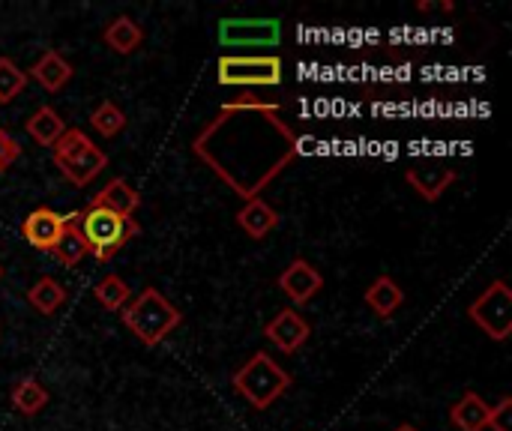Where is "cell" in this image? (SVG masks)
Instances as JSON below:
<instances>
[{
	"mask_svg": "<svg viewBox=\"0 0 512 431\" xmlns=\"http://www.w3.org/2000/svg\"><path fill=\"white\" fill-rule=\"evenodd\" d=\"M120 321L141 345L156 348L183 324V312L159 288H144L120 309Z\"/></svg>",
	"mask_w": 512,
	"mask_h": 431,
	"instance_id": "6da1fadb",
	"label": "cell"
},
{
	"mask_svg": "<svg viewBox=\"0 0 512 431\" xmlns=\"http://www.w3.org/2000/svg\"><path fill=\"white\" fill-rule=\"evenodd\" d=\"M291 375L267 354V351H255L231 378L234 393L249 402V408L255 411H267L273 408L288 390H291Z\"/></svg>",
	"mask_w": 512,
	"mask_h": 431,
	"instance_id": "7a4b0ae2",
	"label": "cell"
},
{
	"mask_svg": "<svg viewBox=\"0 0 512 431\" xmlns=\"http://www.w3.org/2000/svg\"><path fill=\"white\" fill-rule=\"evenodd\" d=\"M78 228H81V237H84V243L96 261H111L132 237L141 234L135 219H120L117 213L102 210V207L81 210Z\"/></svg>",
	"mask_w": 512,
	"mask_h": 431,
	"instance_id": "3957f363",
	"label": "cell"
},
{
	"mask_svg": "<svg viewBox=\"0 0 512 431\" xmlns=\"http://www.w3.org/2000/svg\"><path fill=\"white\" fill-rule=\"evenodd\" d=\"M282 75V57L276 54H222L216 60V78L225 87H276Z\"/></svg>",
	"mask_w": 512,
	"mask_h": 431,
	"instance_id": "277c9868",
	"label": "cell"
},
{
	"mask_svg": "<svg viewBox=\"0 0 512 431\" xmlns=\"http://www.w3.org/2000/svg\"><path fill=\"white\" fill-rule=\"evenodd\" d=\"M468 318L492 339V342H507L512 333V291L504 279H495L471 306Z\"/></svg>",
	"mask_w": 512,
	"mask_h": 431,
	"instance_id": "5b68a950",
	"label": "cell"
},
{
	"mask_svg": "<svg viewBox=\"0 0 512 431\" xmlns=\"http://www.w3.org/2000/svg\"><path fill=\"white\" fill-rule=\"evenodd\" d=\"M282 39V24L276 18H225L219 24V42L222 45H279Z\"/></svg>",
	"mask_w": 512,
	"mask_h": 431,
	"instance_id": "8992f818",
	"label": "cell"
},
{
	"mask_svg": "<svg viewBox=\"0 0 512 431\" xmlns=\"http://www.w3.org/2000/svg\"><path fill=\"white\" fill-rule=\"evenodd\" d=\"M456 168L441 162V159H423V162H414L405 168V180L408 186L429 204H435L453 183H456Z\"/></svg>",
	"mask_w": 512,
	"mask_h": 431,
	"instance_id": "52a82bcc",
	"label": "cell"
},
{
	"mask_svg": "<svg viewBox=\"0 0 512 431\" xmlns=\"http://www.w3.org/2000/svg\"><path fill=\"white\" fill-rule=\"evenodd\" d=\"M72 213H57L51 207H36L24 216L21 222V237L27 240V246H33L36 252H51L60 240V234L66 231Z\"/></svg>",
	"mask_w": 512,
	"mask_h": 431,
	"instance_id": "ba28073f",
	"label": "cell"
},
{
	"mask_svg": "<svg viewBox=\"0 0 512 431\" xmlns=\"http://www.w3.org/2000/svg\"><path fill=\"white\" fill-rule=\"evenodd\" d=\"M276 285H279V291H282L294 306H306V303H312V300L321 294L324 276H321V270H315L306 258H294V261L279 273Z\"/></svg>",
	"mask_w": 512,
	"mask_h": 431,
	"instance_id": "9c48e42d",
	"label": "cell"
},
{
	"mask_svg": "<svg viewBox=\"0 0 512 431\" xmlns=\"http://www.w3.org/2000/svg\"><path fill=\"white\" fill-rule=\"evenodd\" d=\"M264 336H267L282 354H297V351L306 348V342L312 339V327H309V321H306L297 309H282V312H276V315L264 324Z\"/></svg>",
	"mask_w": 512,
	"mask_h": 431,
	"instance_id": "30bf717a",
	"label": "cell"
},
{
	"mask_svg": "<svg viewBox=\"0 0 512 431\" xmlns=\"http://www.w3.org/2000/svg\"><path fill=\"white\" fill-rule=\"evenodd\" d=\"M54 165L60 168V174H63L72 186L84 189V186H90V183L108 168V156L90 141V144L81 147L78 153L63 156V159H54Z\"/></svg>",
	"mask_w": 512,
	"mask_h": 431,
	"instance_id": "8fae6325",
	"label": "cell"
},
{
	"mask_svg": "<svg viewBox=\"0 0 512 431\" xmlns=\"http://www.w3.org/2000/svg\"><path fill=\"white\" fill-rule=\"evenodd\" d=\"M90 207H102V210L117 213L120 219H132L135 210L141 207V195H138V189L129 180L114 177V180L105 183L102 192H96V198L90 201Z\"/></svg>",
	"mask_w": 512,
	"mask_h": 431,
	"instance_id": "7c38bea8",
	"label": "cell"
},
{
	"mask_svg": "<svg viewBox=\"0 0 512 431\" xmlns=\"http://www.w3.org/2000/svg\"><path fill=\"white\" fill-rule=\"evenodd\" d=\"M363 303L375 312V318L390 321V318L405 306V288H402L393 276H378V279L366 288Z\"/></svg>",
	"mask_w": 512,
	"mask_h": 431,
	"instance_id": "4fadbf2b",
	"label": "cell"
},
{
	"mask_svg": "<svg viewBox=\"0 0 512 431\" xmlns=\"http://www.w3.org/2000/svg\"><path fill=\"white\" fill-rule=\"evenodd\" d=\"M72 75H75L72 63H69L63 54H57V51H45V54L33 63V69L27 72V78H33V81H36L42 90H48V93L63 90V87L72 81Z\"/></svg>",
	"mask_w": 512,
	"mask_h": 431,
	"instance_id": "5bb4252c",
	"label": "cell"
},
{
	"mask_svg": "<svg viewBox=\"0 0 512 431\" xmlns=\"http://www.w3.org/2000/svg\"><path fill=\"white\" fill-rule=\"evenodd\" d=\"M237 225L243 234H249V240H264L279 228V213L264 198H249L237 213Z\"/></svg>",
	"mask_w": 512,
	"mask_h": 431,
	"instance_id": "9a60e30c",
	"label": "cell"
},
{
	"mask_svg": "<svg viewBox=\"0 0 512 431\" xmlns=\"http://www.w3.org/2000/svg\"><path fill=\"white\" fill-rule=\"evenodd\" d=\"M102 39H105V45H108L114 54H132V51H138L141 42H144V27H141L135 18H129V15H114V18L105 24Z\"/></svg>",
	"mask_w": 512,
	"mask_h": 431,
	"instance_id": "2e32d148",
	"label": "cell"
},
{
	"mask_svg": "<svg viewBox=\"0 0 512 431\" xmlns=\"http://www.w3.org/2000/svg\"><path fill=\"white\" fill-rule=\"evenodd\" d=\"M489 405L483 402L480 393L468 390L453 408H450V423L459 431H486L489 429Z\"/></svg>",
	"mask_w": 512,
	"mask_h": 431,
	"instance_id": "e0dca14e",
	"label": "cell"
},
{
	"mask_svg": "<svg viewBox=\"0 0 512 431\" xmlns=\"http://www.w3.org/2000/svg\"><path fill=\"white\" fill-rule=\"evenodd\" d=\"M24 129H27V135H30L39 147H54L57 138H60L69 126L63 123V117H60L51 105H39V108L24 120Z\"/></svg>",
	"mask_w": 512,
	"mask_h": 431,
	"instance_id": "ac0fdd59",
	"label": "cell"
},
{
	"mask_svg": "<svg viewBox=\"0 0 512 431\" xmlns=\"http://www.w3.org/2000/svg\"><path fill=\"white\" fill-rule=\"evenodd\" d=\"M69 300V291L63 282H57L54 276H42L36 279V285L27 291V303L33 306V312L39 315H57V309H63V303Z\"/></svg>",
	"mask_w": 512,
	"mask_h": 431,
	"instance_id": "d6986e66",
	"label": "cell"
},
{
	"mask_svg": "<svg viewBox=\"0 0 512 431\" xmlns=\"http://www.w3.org/2000/svg\"><path fill=\"white\" fill-rule=\"evenodd\" d=\"M51 255L57 258V264H63V267H78L87 255H90V249H87V243H84V237H81V228H78V213H72L69 216V225H66V231L60 234V240H57V246L51 249Z\"/></svg>",
	"mask_w": 512,
	"mask_h": 431,
	"instance_id": "ffe728a7",
	"label": "cell"
},
{
	"mask_svg": "<svg viewBox=\"0 0 512 431\" xmlns=\"http://www.w3.org/2000/svg\"><path fill=\"white\" fill-rule=\"evenodd\" d=\"M9 399H12V408L21 414V417H36V414H42V408L48 405V390L36 381V378H21L15 387H12V393H9Z\"/></svg>",
	"mask_w": 512,
	"mask_h": 431,
	"instance_id": "44dd1931",
	"label": "cell"
},
{
	"mask_svg": "<svg viewBox=\"0 0 512 431\" xmlns=\"http://www.w3.org/2000/svg\"><path fill=\"white\" fill-rule=\"evenodd\" d=\"M93 300L105 309V312H120L126 303H129V285L117 276V273H108L105 279H99L93 285Z\"/></svg>",
	"mask_w": 512,
	"mask_h": 431,
	"instance_id": "7402d4cb",
	"label": "cell"
},
{
	"mask_svg": "<svg viewBox=\"0 0 512 431\" xmlns=\"http://www.w3.org/2000/svg\"><path fill=\"white\" fill-rule=\"evenodd\" d=\"M126 114L120 111V105L117 102H111V99H105V102H99L93 111H90V126L102 135V138H114V135H120L123 129H126Z\"/></svg>",
	"mask_w": 512,
	"mask_h": 431,
	"instance_id": "603a6c76",
	"label": "cell"
},
{
	"mask_svg": "<svg viewBox=\"0 0 512 431\" xmlns=\"http://www.w3.org/2000/svg\"><path fill=\"white\" fill-rule=\"evenodd\" d=\"M24 87H27V72L18 69L15 60L0 57V105H9L15 96H21Z\"/></svg>",
	"mask_w": 512,
	"mask_h": 431,
	"instance_id": "cb8c5ba5",
	"label": "cell"
},
{
	"mask_svg": "<svg viewBox=\"0 0 512 431\" xmlns=\"http://www.w3.org/2000/svg\"><path fill=\"white\" fill-rule=\"evenodd\" d=\"M489 429L492 431H512V399L504 396L492 411H489Z\"/></svg>",
	"mask_w": 512,
	"mask_h": 431,
	"instance_id": "d4e9b609",
	"label": "cell"
},
{
	"mask_svg": "<svg viewBox=\"0 0 512 431\" xmlns=\"http://www.w3.org/2000/svg\"><path fill=\"white\" fill-rule=\"evenodd\" d=\"M18 156H21V144L6 129H0V171H6Z\"/></svg>",
	"mask_w": 512,
	"mask_h": 431,
	"instance_id": "484cf974",
	"label": "cell"
},
{
	"mask_svg": "<svg viewBox=\"0 0 512 431\" xmlns=\"http://www.w3.org/2000/svg\"><path fill=\"white\" fill-rule=\"evenodd\" d=\"M396 431H420L417 426H411V423H402V426H396Z\"/></svg>",
	"mask_w": 512,
	"mask_h": 431,
	"instance_id": "4316f807",
	"label": "cell"
},
{
	"mask_svg": "<svg viewBox=\"0 0 512 431\" xmlns=\"http://www.w3.org/2000/svg\"><path fill=\"white\" fill-rule=\"evenodd\" d=\"M0 279H3V264H0Z\"/></svg>",
	"mask_w": 512,
	"mask_h": 431,
	"instance_id": "83f0119b",
	"label": "cell"
}]
</instances>
